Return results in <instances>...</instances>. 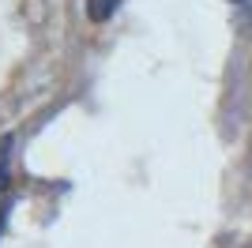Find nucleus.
<instances>
[{"instance_id":"nucleus-1","label":"nucleus","mask_w":252,"mask_h":248,"mask_svg":"<svg viewBox=\"0 0 252 248\" xmlns=\"http://www.w3.org/2000/svg\"><path fill=\"white\" fill-rule=\"evenodd\" d=\"M121 4L125 0H87V19L91 23H109L121 11Z\"/></svg>"},{"instance_id":"nucleus-2","label":"nucleus","mask_w":252,"mask_h":248,"mask_svg":"<svg viewBox=\"0 0 252 248\" xmlns=\"http://www.w3.org/2000/svg\"><path fill=\"white\" fill-rule=\"evenodd\" d=\"M8 169H11V135L0 139V192L8 185Z\"/></svg>"},{"instance_id":"nucleus-3","label":"nucleus","mask_w":252,"mask_h":248,"mask_svg":"<svg viewBox=\"0 0 252 248\" xmlns=\"http://www.w3.org/2000/svg\"><path fill=\"white\" fill-rule=\"evenodd\" d=\"M230 4H237V8H241V15H245V19H252V0H230Z\"/></svg>"}]
</instances>
